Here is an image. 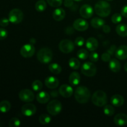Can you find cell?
I'll list each match as a JSON object with an SVG mask.
<instances>
[{
	"label": "cell",
	"mask_w": 127,
	"mask_h": 127,
	"mask_svg": "<svg viewBox=\"0 0 127 127\" xmlns=\"http://www.w3.org/2000/svg\"><path fill=\"white\" fill-rule=\"evenodd\" d=\"M74 97L79 104H86L90 99L91 93L86 86H79L74 91Z\"/></svg>",
	"instance_id": "1"
},
{
	"label": "cell",
	"mask_w": 127,
	"mask_h": 127,
	"mask_svg": "<svg viewBox=\"0 0 127 127\" xmlns=\"http://www.w3.org/2000/svg\"><path fill=\"white\" fill-rule=\"evenodd\" d=\"M94 10L98 16L102 17H105L110 15L111 12V6L107 1L100 0L95 4Z\"/></svg>",
	"instance_id": "2"
},
{
	"label": "cell",
	"mask_w": 127,
	"mask_h": 127,
	"mask_svg": "<svg viewBox=\"0 0 127 127\" xmlns=\"http://www.w3.org/2000/svg\"><path fill=\"white\" fill-rule=\"evenodd\" d=\"M37 57L40 63L43 64H47L52 60L53 52L49 48H42L38 50Z\"/></svg>",
	"instance_id": "3"
},
{
	"label": "cell",
	"mask_w": 127,
	"mask_h": 127,
	"mask_svg": "<svg viewBox=\"0 0 127 127\" xmlns=\"http://www.w3.org/2000/svg\"><path fill=\"white\" fill-rule=\"evenodd\" d=\"M92 102L98 107L105 106L107 102V94L102 91H97L92 96Z\"/></svg>",
	"instance_id": "4"
},
{
	"label": "cell",
	"mask_w": 127,
	"mask_h": 127,
	"mask_svg": "<svg viewBox=\"0 0 127 127\" xmlns=\"http://www.w3.org/2000/svg\"><path fill=\"white\" fill-rule=\"evenodd\" d=\"M24 18V14L19 9L15 8L11 10L9 13L8 19L10 22L14 24H18L21 23Z\"/></svg>",
	"instance_id": "5"
},
{
	"label": "cell",
	"mask_w": 127,
	"mask_h": 127,
	"mask_svg": "<svg viewBox=\"0 0 127 127\" xmlns=\"http://www.w3.org/2000/svg\"><path fill=\"white\" fill-rule=\"evenodd\" d=\"M48 112L52 115H57L61 112L62 109V105L58 100H53L50 102L47 107Z\"/></svg>",
	"instance_id": "6"
},
{
	"label": "cell",
	"mask_w": 127,
	"mask_h": 127,
	"mask_svg": "<svg viewBox=\"0 0 127 127\" xmlns=\"http://www.w3.org/2000/svg\"><path fill=\"white\" fill-rule=\"evenodd\" d=\"M81 72L88 77H93L96 74V66L91 62H86L82 65Z\"/></svg>",
	"instance_id": "7"
},
{
	"label": "cell",
	"mask_w": 127,
	"mask_h": 127,
	"mask_svg": "<svg viewBox=\"0 0 127 127\" xmlns=\"http://www.w3.org/2000/svg\"><path fill=\"white\" fill-rule=\"evenodd\" d=\"M59 49L64 53H69L73 52L74 49V45L70 40H63L59 43Z\"/></svg>",
	"instance_id": "8"
},
{
	"label": "cell",
	"mask_w": 127,
	"mask_h": 127,
	"mask_svg": "<svg viewBox=\"0 0 127 127\" xmlns=\"http://www.w3.org/2000/svg\"><path fill=\"white\" fill-rule=\"evenodd\" d=\"M19 97L22 101L25 102H31L34 100L35 95L30 89H22L19 93Z\"/></svg>",
	"instance_id": "9"
},
{
	"label": "cell",
	"mask_w": 127,
	"mask_h": 127,
	"mask_svg": "<svg viewBox=\"0 0 127 127\" xmlns=\"http://www.w3.org/2000/svg\"><path fill=\"white\" fill-rule=\"evenodd\" d=\"M35 47L32 44H26L22 46L20 50L21 55L24 58H31L35 53Z\"/></svg>",
	"instance_id": "10"
},
{
	"label": "cell",
	"mask_w": 127,
	"mask_h": 127,
	"mask_svg": "<svg viewBox=\"0 0 127 127\" xmlns=\"http://www.w3.org/2000/svg\"><path fill=\"white\" fill-rule=\"evenodd\" d=\"M37 111L35 105L31 103H27L22 107L21 112L26 117H31L34 115Z\"/></svg>",
	"instance_id": "11"
},
{
	"label": "cell",
	"mask_w": 127,
	"mask_h": 127,
	"mask_svg": "<svg viewBox=\"0 0 127 127\" xmlns=\"http://www.w3.org/2000/svg\"><path fill=\"white\" fill-rule=\"evenodd\" d=\"M80 15L85 19H89L93 16L94 14V10L93 7L89 4H84L79 9Z\"/></svg>",
	"instance_id": "12"
},
{
	"label": "cell",
	"mask_w": 127,
	"mask_h": 127,
	"mask_svg": "<svg viewBox=\"0 0 127 127\" xmlns=\"http://www.w3.org/2000/svg\"><path fill=\"white\" fill-rule=\"evenodd\" d=\"M74 29L78 31H85L89 27V24L83 19H78L73 23Z\"/></svg>",
	"instance_id": "13"
},
{
	"label": "cell",
	"mask_w": 127,
	"mask_h": 127,
	"mask_svg": "<svg viewBox=\"0 0 127 127\" xmlns=\"http://www.w3.org/2000/svg\"><path fill=\"white\" fill-rule=\"evenodd\" d=\"M59 93L62 96L65 98H69L73 95V89L71 86L68 84H63L61 86L59 89Z\"/></svg>",
	"instance_id": "14"
},
{
	"label": "cell",
	"mask_w": 127,
	"mask_h": 127,
	"mask_svg": "<svg viewBox=\"0 0 127 127\" xmlns=\"http://www.w3.org/2000/svg\"><path fill=\"white\" fill-rule=\"evenodd\" d=\"M59 80L54 76H48L45 79V84L49 89H55L59 85Z\"/></svg>",
	"instance_id": "15"
},
{
	"label": "cell",
	"mask_w": 127,
	"mask_h": 127,
	"mask_svg": "<svg viewBox=\"0 0 127 127\" xmlns=\"http://www.w3.org/2000/svg\"><path fill=\"white\" fill-rule=\"evenodd\" d=\"M115 57L118 59L124 60L127 58V45H121L117 48L115 52Z\"/></svg>",
	"instance_id": "16"
},
{
	"label": "cell",
	"mask_w": 127,
	"mask_h": 127,
	"mask_svg": "<svg viewBox=\"0 0 127 127\" xmlns=\"http://www.w3.org/2000/svg\"><path fill=\"white\" fill-rule=\"evenodd\" d=\"M114 122L118 126H124L127 124V115L126 114L120 113L114 117Z\"/></svg>",
	"instance_id": "17"
},
{
	"label": "cell",
	"mask_w": 127,
	"mask_h": 127,
	"mask_svg": "<svg viewBox=\"0 0 127 127\" xmlns=\"http://www.w3.org/2000/svg\"><path fill=\"white\" fill-rule=\"evenodd\" d=\"M87 48L91 52H93L97 49L98 46H99V43L98 41L94 37H90L88 38L86 41V43Z\"/></svg>",
	"instance_id": "18"
},
{
	"label": "cell",
	"mask_w": 127,
	"mask_h": 127,
	"mask_svg": "<svg viewBox=\"0 0 127 127\" xmlns=\"http://www.w3.org/2000/svg\"><path fill=\"white\" fill-rule=\"evenodd\" d=\"M36 99L40 104H46L49 101L50 96L46 91H41L37 94Z\"/></svg>",
	"instance_id": "19"
},
{
	"label": "cell",
	"mask_w": 127,
	"mask_h": 127,
	"mask_svg": "<svg viewBox=\"0 0 127 127\" xmlns=\"http://www.w3.org/2000/svg\"><path fill=\"white\" fill-rule=\"evenodd\" d=\"M110 102L114 106L120 107L124 104V98L122 95L119 94H115L112 96L110 99Z\"/></svg>",
	"instance_id": "20"
},
{
	"label": "cell",
	"mask_w": 127,
	"mask_h": 127,
	"mask_svg": "<svg viewBox=\"0 0 127 127\" xmlns=\"http://www.w3.org/2000/svg\"><path fill=\"white\" fill-rule=\"evenodd\" d=\"M65 17V11L63 8H57L53 11V18L57 21H61Z\"/></svg>",
	"instance_id": "21"
},
{
	"label": "cell",
	"mask_w": 127,
	"mask_h": 127,
	"mask_svg": "<svg viewBox=\"0 0 127 127\" xmlns=\"http://www.w3.org/2000/svg\"><path fill=\"white\" fill-rule=\"evenodd\" d=\"M109 68L114 73H117L121 69L120 63L117 59H112L109 62Z\"/></svg>",
	"instance_id": "22"
},
{
	"label": "cell",
	"mask_w": 127,
	"mask_h": 127,
	"mask_svg": "<svg viewBox=\"0 0 127 127\" xmlns=\"http://www.w3.org/2000/svg\"><path fill=\"white\" fill-rule=\"evenodd\" d=\"M69 82L71 85L77 86L80 83V75L78 72H73L69 77Z\"/></svg>",
	"instance_id": "23"
},
{
	"label": "cell",
	"mask_w": 127,
	"mask_h": 127,
	"mask_svg": "<svg viewBox=\"0 0 127 127\" xmlns=\"http://www.w3.org/2000/svg\"><path fill=\"white\" fill-rule=\"evenodd\" d=\"M92 27L95 29H99L102 27L105 24V21L99 17H94L91 21Z\"/></svg>",
	"instance_id": "24"
},
{
	"label": "cell",
	"mask_w": 127,
	"mask_h": 127,
	"mask_svg": "<svg viewBox=\"0 0 127 127\" xmlns=\"http://www.w3.org/2000/svg\"><path fill=\"white\" fill-rule=\"evenodd\" d=\"M116 32L121 37H127V25L125 24H120L116 27Z\"/></svg>",
	"instance_id": "25"
},
{
	"label": "cell",
	"mask_w": 127,
	"mask_h": 127,
	"mask_svg": "<svg viewBox=\"0 0 127 127\" xmlns=\"http://www.w3.org/2000/svg\"><path fill=\"white\" fill-rule=\"evenodd\" d=\"M11 103L8 100H2L0 102V112L2 113H6L11 109Z\"/></svg>",
	"instance_id": "26"
},
{
	"label": "cell",
	"mask_w": 127,
	"mask_h": 127,
	"mask_svg": "<svg viewBox=\"0 0 127 127\" xmlns=\"http://www.w3.org/2000/svg\"><path fill=\"white\" fill-rule=\"evenodd\" d=\"M48 69L52 72V73L55 74H58L62 72V68L60 65H59L57 63H51L48 66Z\"/></svg>",
	"instance_id": "27"
},
{
	"label": "cell",
	"mask_w": 127,
	"mask_h": 127,
	"mask_svg": "<svg viewBox=\"0 0 127 127\" xmlns=\"http://www.w3.org/2000/svg\"><path fill=\"white\" fill-rule=\"evenodd\" d=\"M68 64L70 68L73 69H78L80 67V62L76 58H71L69 60Z\"/></svg>",
	"instance_id": "28"
},
{
	"label": "cell",
	"mask_w": 127,
	"mask_h": 127,
	"mask_svg": "<svg viewBox=\"0 0 127 127\" xmlns=\"http://www.w3.org/2000/svg\"><path fill=\"white\" fill-rule=\"evenodd\" d=\"M35 7L38 12H43L47 8V3L44 0H39L35 3Z\"/></svg>",
	"instance_id": "29"
},
{
	"label": "cell",
	"mask_w": 127,
	"mask_h": 127,
	"mask_svg": "<svg viewBox=\"0 0 127 127\" xmlns=\"http://www.w3.org/2000/svg\"><path fill=\"white\" fill-rule=\"evenodd\" d=\"M51 117L50 116H49L47 114H42L39 117V122L42 125H47V124H48L51 122Z\"/></svg>",
	"instance_id": "30"
},
{
	"label": "cell",
	"mask_w": 127,
	"mask_h": 127,
	"mask_svg": "<svg viewBox=\"0 0 127 127\" xmlns=\"http://www.w3.org/2000/svg\"><path fill=\"white\" fill-rule=\"evenodd\" d=\"M104 113L107 116H112L115 113V109L111 105H105L104 107Z\"/></svg>",
	"instance_id": "31"
},
{
	"label": "cell",
	"mask_w": 127,
	"mask_h": 127,
	"mask_svg": "<svg viewBox=\"0 0 127 127\" xmlns=\"http://www.w3.org/2000/svg\"><path fill=\"white\" fill-rule=\"evenodd\" d=\"M89 52L85 49H80L77 53V56L79 59L86 60L89 57Z\"/></svg>",
	"instance_id": "32"
},
{
	"label": "cell",
	"mask_w": 127,
	"mask_h": 127,
	"mask_svg": "<svg viewBox=\"0 0 127 127\" xmlns=\"http://www.w3.org/2000/svg\"><path fill=\"white\" fill-rule=\"evenodd\" d=\"M32 88L35 91H39L43 88V84L39 80H35L32 83Z\"/></svg>",
	"instance_id": "33"
},
{
	"label": "cell",
	"mask_w": 127,
	"mask_h": 127,
	"mask_svg": "<svg viewBox=\"0 0 127 127\" xmlns=\"http://www.w3.org/2000/svg\"><path fill=\"white\" fill-rule=\"evenodd\" d=\"M21 125V121L16 117L12 118L9 122V126L10 127H17Z\"/></svg>",
	"instance_id": "34"
},
{
	"label": "cell",
	"mask_w": 127,
	"mask_h": 127,
	"mask_svg": "<svg viewBox=\"0 0 127 127\" xmlns=\"http://www.w3.org/2000/svg\"><path fill=\"white\" fill-rule=\"evenodd\" d=\"M47 1L50 6L55 7H59L63 3V0H47Z\"/></svg>",
	"instance_id": "35"
},
{
	"label": "cell",
	"mask_w": 127,
	"mask_h": 127,
	"mask_svg": "<svg viewBox=\"0 0 127 127\" xmlns=\"http://www.w3.org/2000/svg\"><path fill=\"white\" fill-rule=\"evenodd\" d=\"M122 15L119 13H115L112 16V22L114 24H119L122 20Z\"/></svg>",
	"instance_id": "36"
},
{
	"label": "cell",
	"mask_w": 127,
	"mask_h": 127,
	"mask_svg": "<svg viewBox=\"0 0 127 127\" xmlns=\"http://www.w3.org/2000/svg\"><path fill=\"white\" fill-rule=\"evenodd\" d=\"M89 60H90L91 62H97L98 60H99V54H98L97 52H93L92 53H91L89 55Z\"/></svg>",
	"instance_id": "37"
},
{
	"label": "cell",
	"mask_w": 127,
	"mask_h": 127,
	"mask_svg": "<svg viewBox=\"0 0 127 127\" xmlns=\"http://www.w3.org/2000/svg\"><path fill=\"white\" fill-rule=\"evenodd\" d=\"M74 43L78 47H82L84 44V39L82 37H78L76 38Z\"/></svg>",
	"instance_id": "38"
},
{
	"label": "cell",
	"mask_w": 127,
	"mask_h": 127,
	"mask_svg": "<svg viewBox=\"0 0 127 127\" xmlns=\"http://www.w3.org/2000/svg\"><path fill=\"white\" fill-rule=\"evenodd\" d=\"M101 59L102 60L104 61V62H110V59H111V55H110L107 52H105V53H104L102 55Z\"/></svg>",
	"instance_id": "39"
},
{
	"label": "cell",
	"mask_w": 127,
	"mask_h": 127,
	"mask_svg": "<svg viewBox=\"0 0 127 127\" xmlns=\"http://www.w3.org/2000/svg\"><path fill=\"white\" fill-rule=\"evenodd\" d=\"M7 37V31L3 28H0V40H4Z\"/></svg>",
	"instance_id": "40"
},
{
	"label": "cell",
	"mask_w": 127,
	"mask_h": 127,
	"mask_svg": "<svg viewBox=\"0 0 127 127\" xmlns=\"http://www.w3.org/2000/svg\"><path fill=\"white\" fill-rule=\"evenodd\" d=\"M9 19L6 18V17H3V18L0 19V26L2 27H5L7 26L9 23Z\"/></svg>",
	"instance_id": "41"
},
{
	"label": "cell",
	"mask_w": 127,
	"mask_h": 127,
	"mask_svg": "<svg viewBox=\"0 0 127 127\" xmlns=\"http://www.w3.org/2000/svg\"><path fill=\"white\" fill-rule=\"evenodd\" d=\"M117 47L115 45H112L110 47V48L107 50V52L110 55H114V53H115V52L117 50Z\"/></svg>",
	"instance_id": "42"
},
{
	"label": "cell",
	"mask_w": 127,
	"mask_h": 127,
	"mask_svg": "<svg viewBox=\"0 0 127 127\" xmlns=\"http://www.w3.org/2000/svg\"><path fill=\"white\" fill-rule=\"evenodd\" d=\"M64 32L67 35H71L74 32V29L72 27H67L64 30Z\"/></svg>",
	"instance_id": "43"
},
{
	"label": "cell",
	"mask_w": 127,
	"mask_h": 127,
	"mask_svg": "<svg viewBox=\"0 0 127 127\" xmlns=\"http://www.w3.org/2000/svg\"><path fill=\"white\" fill-rule=\"evenodd\" d=\"M74 4L73 0H64V5L67 7H71Z\"/></svg>",
	"instance_id": "44"
},
{
	"label": "cell",
	"mask_w": 127,
	"mask_h": 127,
	"mask_svg": "<svg viewBox=\"0 0 127 127\" xmlns=\"http://www.w3.org/2000/svg\"><path fill=\"white\" fill-rule=\"evenodd\" d=\"M121 14L124 17L127 18V5H125V6H124L122 7V9L121 10Z\"/></svg>",
	"instance_id": "45"
},
{
	"label": "cell",
	"mask_w": 127,
	"mask_h": 127,
	"mask_svg": "<svg viewBox=\"0 0 127 127\" xmlns=\"http://www.w3.org/2000/svg\"><path fill=\"white\" fill-rule=\"evenodd\" d=\"M102 28L103 31H104V32H105V33H110V30H111V29H110V26H107V25H104V26H103Z\"/></svg>",
	"instance_id": "46"
},
{
	"label": "cell",
	"mask_w": 127,
	"mask_h": 127,
	"mask_svg": "<svg viewBox=\"0 0 127 127\" xmlns=\"http://www.w3.org/2000/svg\"><path fill=\"white\" fill-rule=\"evenodd\" d=\"M51 95H52L53 97H57L58 95V93L57 91H52L51 92Z\"/></svg>",
	"instance_id": "47"
},
{
	"label": "cell",
	"mask_w": 127,
	"mask_h": 127,
	"mask_svg": "<svg viewBox=\"0 0 127 127\" xmlns=\"http://www.w3.org/2000/svg\"><path fill=\"white\" fill-rule=\"evenodd\" d=\"M30 42L31 43V44H33V43H35V40L33 38H32L31 40H30Z\"/></svg>",
	"instance_id": "48"
},
{
	"label": "cell",
	"mask_w": 127,
	"mask_h": 127,
	"mask_svg": "<svg viewBox=\"0 0 127 127\" xmlns=\"http://www.w3.org/2000/svg\"><path fill=\"white\" fill-rule=\"evenodd\" d=\"M124 69H125V70L127 72V62L125 63V65H124Z\"/></svg>",
	"instance_id": "49"
},
{
	"label": "cell",
	"mask_w": 127,
	"mask_h": 127,
	"mask_svg": "<svg viewBox=\"0 0 127 127\" xmlns=\"http://www.w3.org/2000/svg\"><path fill=\"white\" fill-rule=\"evenodd\" d=\"M74 1H83V0H74Z\"/></svg>",
	"instance_id": "50"
},
{
	"label": "cell",
	"mask_w": 127,
	"mask_h": 127,
	"mask_svg": "<svg viewBox=\"0 0 127 127\" xmlns=\"http://www.w3.org/2000/svg\"><path fill=\"white\" fill-rule=\"evenodd\" d=\"M107 1H113V0H107Z\"/></svg>",
	"instance_id": "51"
}]
</instances>
